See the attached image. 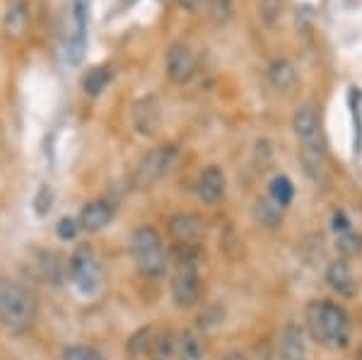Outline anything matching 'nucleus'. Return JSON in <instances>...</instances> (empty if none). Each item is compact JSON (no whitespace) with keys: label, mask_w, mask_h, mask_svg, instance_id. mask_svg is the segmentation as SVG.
Returning a JSON list of instances; mask_svg holds the SVG:
<instances>
[{"label":"nucleus","mask_w":362,"mask_h":360,"mask_svg":"<svg viewBox=\"0 0 362 360\" xmlns=\"http://www.w3.org/2000/svg\"><path fill=\"white\" fill-rule=\"evenodd\" d=\"M305 329L309 339L329 351H343L350 344L353 324L348 312L331 300H312L305 307Z\"/></svg>","instance_id":"f257e3e1"},{"label":"nucleus","mask_w":362,"mask_h":360,"mask_svg":"<svg viewBox=\"0 0 362 360\" xmlns=\"http://www.w3.org/2000/svg\"><path fill=\"white\" fill-rule=\"evenodd\" d=\"M37 317V298L17 281L0 278V324L8 329H27Z\"/></svg>","instance_id":"f03ea898"},{"label":"nucleus","mask_w":362,"mask_h":360,"mask_svg":"<svg viewBox=\"0 0 362 360\" xmlns=\"http://www.w3.org/2000/svg\"><path fill=\"white\" fill-rule=\"evenodd\" d=\"M131 252L133 261H136L138 271L148 278H160L167 271V252L162 235L150 225H143L133 232L131 240Z\"/></svg>","instance_id":"7ed1b4c3"},{"label":"nucleus","mask_w":362,"mask_h":360,"mask_svg":"<svg viewBox=\"0 0 362 360\" xmlns=\"http://www.w3.org/2000/svg\"><path fill=\"white\" fill-rule=\"evenodd\" d=\"M177 165V150L172 145H160L140 158L136 172H133V187L153 189L160 179H165Z\"/></svg>","instance_id":"20e7f679"},{"label":"nucleus","mask_w":362,"mask_h":360,"mask_svg":"<svg viewBox=\"0 0 362 360\" xmlns=\"http://www.w3.org/2000/svg\"><path fill=\"white\" fill-rule=\"evenodd\" d=\"M70 278H73L75 288L83 295H95L102 288V264H99L97 254L92 247L80 245L70 257Z\"/></svg>","instance_id":"39448f33"},{"label":"nucleus","mask_w":362,"mask_h":360,"mask_svg":"<svg viewBox=\"0 0 362 360\" xmlns=\"http://www.w3.org/2000/svg\"><path fill=\"white\" fill-rule=\"evenodd\" d=\"M201 298V274L194 257H179L172 274V300L177 307H194Z\"/></svg>","instance_id":"423d86ee"},{"label":"nucleus","mask_w":362,"mask_h":360,"mask_svg":"<svg viewBox=\"0 0 362 360\" xmlns=\"http://www.w3.org/2000/svg\"><path fill=\"white\" fill-rule=\"evenodd\" d=\"M293 131L300 141V153H317V155H326L324 150V141H321V124L319 116L309 104L300 107L293 114Z\"/></svg>","instance_id":"0eeeda50"},{"label":"nucleus","mask_w":362,"mask_h":360,"mask_svg":"<svg viewBox=\"0 0 362 360\" xmlns=\"http://www.w3.org/2000/svg\"><path fill=\"white\" fill-rule=\"evenodd\" d=\"M165 68H167V78L172 80L174 85H186L194 80L196 75V54L189 44L184 42H177L169 46L167 51V61H165Z\"/></svg>","instance_id":"6e6552de"},{"label":"nucleus","mask_w":362,"mask_h":360,"mask_svg":"<svg viewBox=\"0 0 362 360\" xmlns=\"http://www.w3.org/2000/svg\"><path fill=\"white\" fill-rule=\"evenodd\" d=\"M162 124V104L155 95H148L133 104V126L140 136L153 138Z\"/></svg>","instance_id":"1a4fd4ad"},{"label":"nucleus","mask_w":362,"mask_h":360,"mask_svg":"<svg viewBox=\"0 0 362 360\" xmlns=\"http://www.w3.org/2000/svg\"><path fill=\"white\" fill-rule=\"evenodd\" d=\"M196 194H198V199L203 203H208V206H218L227 194V177H225L223 167L208 165L206 170L198 174Z\"/></svg>","instance_id":"9d476101"},{"label":"nucleus","mask_w":362,"mask_h":360,"mask_svg":"<svg viewBox=\"0 0 362 360\" xmlns=\"http://www.w3.org/2000/svg\"><path fill=\"white\" fill-rule=\"evenodd\" d=\"M169 235L184 247H194L206 235V223L194 213H177L169 218Z\"/></svg>","instance_id":"9b49d317"},{"label":"nucleus","mask_w":362,"mask_h":360,"mask_svg":"<svg viewBox=\"0 0 362 360\" xmlns=\"http://www.w3.org/2000/svg\"><path fill=\"white\" fill-rule=\"evenodd\" d=\"M278 356L280 360H307V336L297 322H288L280 329Z\"/></svg>","instance_id":"f8f14e48"},{"label":"nucleus","mask_w":362,"mask_h":360,"mask_svg":"<svg viewBox=\"0 0 362 360\" xmlns=\"http://www.w3.org/2000/svg\"><path fill=\"white\" fill-rule=\"evenodd\" d=\"M326 283L341 298H355V293H358V281H355L348 259L331 261V266L326 269Z\"/></svg>","instance_id":"ddd939ff"},{"label":"nucleus","mask_w":362,"mask_h":360,"mask_svg":"<svg viewBox=\"0 0 362 360\" xmlns=\"http://www.w3.org/2000/svg\"><path fill=\"white\" fill-rule=\"evenodd\" d=\"M112 218H114L112 203L92 201V203H87L83 211H80L78 223H80V228L87 230V232H99V230H104L109 223H112Z\"/></svg>","instance_id":"4468645a"},{"label":"nucleus","mask_w":362,"mask_h":360,"mask_svg":"<svg viewBox=\"0 0 362 360\" xmlns=\"http://www.w3.org/2000/svg\"><path fill=\"white\" fill-rule=\"evenodd\" d=\"M268 83L276 87L278 92H290L297 85V68L293 61L278 56L268 63Z\"/></svg>","instance_id":"2eb2a0df"},{"label":"nucleus","mask_w":362,"mask_h":360,"mask_svg":"<svg viewBox=\"0 0 362 360\" xmlns=\"http://www.w3.org/2000/svg\"><path fill=\"white\" fill-rule=\"evenodd\" d=\"M29 25V10L25 0H10V5L5 8L3 15V29L8 37H22L27 32Z\"/></svg>","instance_id":"dca6fc26"},{"label":"nucleus","mask_w":362,"mask_h":360,"mask_svg":"<svg viewBox=\"0 0 362 360\" xmlns=\"http://www.w3.org/2000/svg\"><path fill=\"white\" fill-rule=\"evenodd\" d=\"M254 220L264 228H278L283 223V206H278L276 201L268 196V199H259L254 203Z\"/></svg>","instance_id":"f3484780"},{"label":"nucleus","mask_w":362,"mask_h":360,"mask_svg":"<svg viewBox=\"0 0 362 360\" xmlns=\"http://www.w3.org/2000/svg\"><path fill=\"white\" fill-rule=\"evenodd\" d=\"M155 329H140V332L128 341V353H131L133 360H145L150 358L153 360V348H155Z\"/></svg>","instance_id":"a211bd4d"},{"label":"nucleus","mask_w":362,"mask_h":360,"mask_svg":"<svg viewBox=\"0 0 362 360\" xmlns=\"http://www.w3.org/2000/svg\"><path fill=\"white\" fill-rule=\"evenodd\" d=\"M177 356L179 360H206L201 339L194 332H184L177 341Z\"/></svg>","instance_id":"6ab92c4d"},{"label":"nucleus","mask_w":362,"mask_h":360,"mask_svg":"<svg viewBox=\"0 0 362 360\" xmlns=\"http://www.w3.org/2000/svg\"><path fill=\"white\" fill-rule=\"evenodd\" d=\"M109 83H112V68H109V66H97V68H92V71L85 75L83 87H85L87 95L95 97L102 90H107Z\"/></svg>","instance_id":"aec40b11"},{"label":"nucleus","mask_w":362,"mask_h":360,"mask_svg":"<svg viewBox=\"0 0 362 360\" xmlns=\"http://www.w3.org/2000/svg\"><path fill=\"white\" fill-rule=\"evenodd\" d=\"M271 199L278 203V206L288 208L295 199V184L290 182V177L285 174H278V177L271 179Z\"/></svg>","instance_id":"412c9836"},{"label":"nucleus","mask_w":362,"mask_h":360,"mask_svg":"<svg viewBox=\"0 0 362 360\" xmlns=\"http://www.w3.org/2000/svg\"><path fill=\"white\" fill-rule=\"evenodd\" d=\"M336 249L341 252L343 259L360 257L362 254V235H358L355 230L341 232V235H336Z\"/></svg>","instance_id":"4be33fe9"},{"label":"nucleus","mask_w":362,"mask_h":360,"mask_svg":"<svg viewBox=\"0 0 362 360\" xmlns=\"http://www.w3.org/2000/svg\"><path fill=\"white\" fill-rule=\"evenodd\" d=\"M208 17L213 25L225 27L235 17V0H208Z\"/></svg>","instance_id":"5701e85b"},{"label":"nucleus","mask_w":362,"mask_h":360,"mask_svg":"<svg viewBox=\"0 0 362 360\" xmlns=\"http://www.w3.org/2000/svg\"><path fill=\"white\" fill-rule=\"evenodd\" d=\"M283 15V0H259V17L266 27H273Z\"/></svg>","instance_id":"b1692460"},{"label":"nucleus","mask_w":362,"mask_h":360,"mask_svg":"<svg viewBox=\"0 0 362 360\" xmlns=\"http://www.w3.org/2000/svg\"><path fill=\"white\" fill-rule=\"evenodd\" d=\"M63 360H109L107 356H102L95 348H87V346H75V348H68Z\"/></svg>","instance_id":"393cba45"},{"label":"nucleus","mask_w":362,"mask_h":360,"mask_svg":"<svg viewBox=\"0 0 362 360\" xmlns=\"http://www.w3.org/2000/svg\"><path fill=\"white\" fill-rule=\"evenodd\" d=\"M78 225L80 223H75L73 218H63L61 223H58V228H56L58 237H61V240H73L75 232H78Z\"/></svg>","instance_id":"a878e982"},{"label":"nucleus","mask_w":362,"mask_h":360,"mask_svg":"<svg viewBox=\"0 0 362 360\" xmlns=\"http://www.w3.org/2000/svg\"><path fill=\"white\" fill-rule=\"evenodd\" d=\"M334 232L336 235H341V232H348V230H353V225H350V220H348V216L343 211H338V213H334Z\"/></svg>","instance_id":"bb28decb"},{"label":"nucleus","mask_w":362,"mask_h":360,"mask_svg":"<svg viewBox=\"0 0 362 360\" xmlns=\"http://www.w3.org/2000/svg\"><path fill=\"white\" fill-rule=\"evenodd\" d=\"M203 3H206V0H177V5L181 10H186V13H198Z\"/></svg>","instance_id":"cd10ccee"},{"label":"nucleus","mask_w":362,"mask_h":360,"mask_svg":"<svg viewBox=\"0 0 362 360\" xmlns=\"http://www.w3.org/2000/svg\"><path fill=\"white\" fill-rule=\"evenodd\" d=\"M220 360H249V356H244L242 351H230V353H225Z\"/></svg>","instance_id":"c85d7f7f"},{"label":"nucleus","mask_w":362,"mask_h":360,"mask_svg":"<svg viewBox=\"0 0 362 360\" xmlns=\"http://www.w3.org/2000/svg\"><path fill=\"white\" fill-rule=\"evenodd\" d=\"M353 360H362V351H358V353H355V358Z\"/></svg>","instance_id":"c756f323"}]
</instances>
